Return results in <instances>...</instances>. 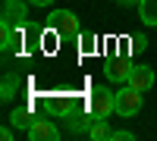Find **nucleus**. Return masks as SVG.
<instances>
[{"mask_svg":"<svg viewBox=\"0 0 157 141\" xmlns=\"http://www.w3.org/2000/svg\"><path fill=\"white\" fill-rule=\"evenodd\" d=\"M88 110H91V116H110V113H116V91H110L104 85H94L88 91Z\"/></svg>","mask_w":157,"mask_h":141,"instance_id":"1","label":"nucleus"},{"mask_svg":"<svg viewBox=\"0 0 157 141\" xmlns=\"http://www.w3.org/2000/svg\"><path fill=\"white\" fill-rule=\"evenodd\" d=\"M47 28L57 32L60 38H75L78 35V16L69 13V9H54L47 16Z\"/></svg>","mask_w":157,"mask_h":141,"instance_id":"2","label":"nucleus"},{"mask_svg":"<svg viewBox=\"0 0 157 141\" xmlns=\"http://www.w3.org/2000/svg\"><path fill=\"white\" fill-rule=\"evenodd\" d=\"M138 110H141V91L132 85H123L116 91V113L120 116H135Z\"/></svg>","mask_w":157,"mask_h":141,"instance_id":"3","label":"nucleus"},{"mask_svg":"<svg viewBox=\"0 0 157 141\" xmlns=\"http://www.w3.org/2000/svg\"><path fill=\"white\" fill-rule=\"evenodd\" d=\"M126 85L138 88L141 94H145V91H151V88H154V69H151V66H132V72H129Z\"/></svg>","mask_w":157,"mask_h":141,"instance_id":"4","label":"nucleus"},{"mask_svg":"<svg viewBox=\"0 0 157 141\" xmlns=\"http://www.w3.org/2000/svg\"><path fill=\"white\" fill-rule=\"evenodd\" d=\"M29 138H32V141H57V138H60V129H57L50 119H35L32 129H29Z\"/></svg>","mask_w":157,"mask_h":141,"instance_id":"5","label":"nucleus"},{"mask_svg":"<svg viewBox=\"0 0 157 141\" xmlns=\"http://www.w3.org/2000/svg\"><path fill=\"white\" fill-rule=\"evenodd\" d=\"M104 72H107V79L110 82H126L129 79V72H132V66H129V60L120 57V60H110L107 66H104Z\"/></svg>","mask_w":157,"mask_h":141,"instance_id":"6","label":"nucleus"},{"mask_svg":"<svg viewBox=\"0 0 157 141\" xmlns=\"http://www.w3.org/2000/svg\"><path fill=\"white\" fill-rule=\"evenodd\" d=\"M3 22H13V25L25 22V3L22 0H3Z\"/></svg>","mask_w":157,"mask_h":141,"instance_id":"7","label":"nucleus"},{"mask_svg":"<svg viewBox=\"0 0 157 141\" xmlns=\"http://www.w3.org/2000/svg\"><path fill=\"white\" fill-rule=\"evenodd\" d=\"M32 122H35L32 107H16V110L10 113V125H16V129H25V132H29V129H32Z\"/></svg>","mask_w":157,"mask_h":141,"instance_id":"8","label":"nucleus"},{"mask_svg":"<svg viewBox=\"0 0 157 141\" xmlns=\"http://www.w3.org/2000/svg\"><path fill=\"white\" fill-rule=\"evenodd\" d=\"M138 16L145 25H157V0H138Z\"/></svg>","mask_w":157,"mask_h":141,"instance_id":"9","label":"nucleus"},{"mask_svg":"<svg viewBox=\"0 0 157 141\" xmlns=\"http://www.w3.org/2000/svg\"><path fill=\"white\" fill-rule=\"evenodd\" d=\"M88 135L94 138V141H104V138H110V129H107V116H94L88 125Z\"/></svg>","mask_w":157,"mask_h":141,"instance_id":"10","label":"nucleus"},{"mask_svg":"<svg viewBox=\"0 0 157 141\" xmlns=\"http://www.w3.org/2000/svg\"><path fill=\"white\" fill-rule=\"evenodd\" d=\"M16 85H19V82L13 79V75H6V82H3V94H0V97L10 100V97H13V91H16Z\"/></svg>","mask_w":157,"mask_h":141,"instance_id":"11","label":"nucleus"},{"mask_svg":"<svg viewBox=\"0 0 157 141\" xmlns=\"http://www.w3.org/2000/svg\"><path fill=\"white\" fill-rule=\"evenodd\" d=\"M110 138H113V141H132L135 135H132V132H126V129H116V132H110Z\"/></svg>","mask_w":157,"mask_h":141,"instance_id":"12","label":"nucleus"},{"mask_svg":"<svg viewBox=\"0 0 157 141\" xmlns=\"http://www.w3.org/2000/svg\"><path fill=\"white\" fill-rule=\"evenodd\" d=\"M29 3H32V6H50L54 0H29Z\"/></svg>","mask_w":157,"mask_h":141,"instance_id":"13","label":"nucleus"},{"mask_svg":"<svg viewBox=\"0 0 157 141\" xmlns=\"http://www.w3.org/2000/svg\"><path fill=\"white\" fill-rule=\"evenodd\" d=\"M120 6H138V0H116Z\"/></svg>","mask_w":157,"mask_h":141,"instance_id":"14","label":"nucleus"}]
</instances>
